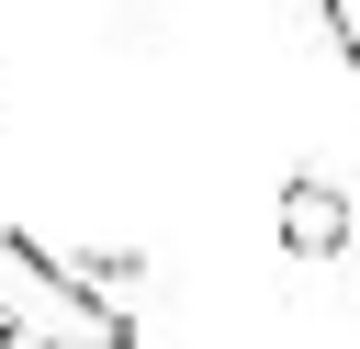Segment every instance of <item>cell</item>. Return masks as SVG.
<instances>
[{
	"instance_id": "obj_1",
	"label": "cell",
	"mask_w": 360,
	"mask_h": 349,
	"mask_svg": "<svg viewBox=\"0 0 360 349\" xmlns=\"http://www.w3.org/2000/svg\"><path fill=\"white\" fill-rule=\"evenodd\" d=\"M0 338L11 349H135L124 304L90 270H68L34 236H11V225H0Z\"/></svg>"
},
{
	"instance_id": "obj_2",
	"label": "cell",
	"mask_w": 360,
	"mask_h": 349,
	"mask_svg": "<svg viewBox=\"0 0 360 349\" xmlns=\"http://www.w3.org/2000/svg\"><path fill=\"white\" fill-rule=\"evenodd\" d=\"M349 225H360V214H349L338 180H281V248H292V259H338Z\"/></svg>"
},
{
	"instance_id": "obj_3",
	"label": "cell",
	"mask_w": 360,
	"mask_h": 349,
	"mask_svg": "<svg viewBox=\"0 0 360 349\" xmlns=\"http://www.w3.org/2000/svg\"><path fill=\"white\" fill-rule=\"evenodd\" d=\"M326 34H338V56L360 68V0H326Z\"/></svg>"
},
{
	"instance_id": "obj_4",
	"label": "cell",
	"mask_w": 360,
	"mask_h": 349,
	"mask_svg": "<svg viewBox=\"0 0 360 349\" xmlns=\"http://www.w3.org/2000/svg\"><path fill=\"white\" fill-rule=\"evenodd\" d=\"M0 349H11V338H0Z\"/></svg>"
}]
</instances>
